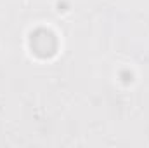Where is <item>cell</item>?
Returning a JSON list of instances; mask_svg holds the SVG:
<instances>
[{
	"label": "cell",
	"mask_w": 149,
	"mask_h": 148,
	"mask_svg": "<svg viewBox=\"0 0 149 148\" xmlns=\"http://www.w3.org/2000/svg\"><path fill=\"white\" fill-rule=\"evenodd\" d=\"M30 45H31V51L37 56H40V58H50V56L56 54L57 38L49 30H37L35 33H31Z\"/></svg>",
	"instance_id": "cell-1"
}]
</instances>
